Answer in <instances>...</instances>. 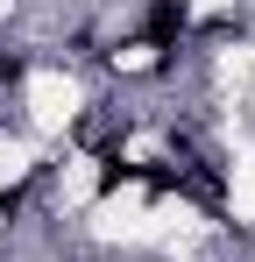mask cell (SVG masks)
<instances>
[{
	"mask_svg": "<svg viewBox=\"0 0 255 262\" xmlns=\"http://www.w3.org/2000/svg\"><path fill=\"white\" fill-rule=\"evenodd\" d=\"M22 206H29V184H7V191H0V220H14Z\"/></svg>",
	"mask_w": 255,
	"mask_h": 262,
	"instance_id": "3",
	"label": "cell"
},
{
	"mask_svg": "<svg viewBox=\"0 0 255 262\" xmlns=\"http://www.w3.org/2000/svg\"><path fill=\"white\" fill-rule=\"evenodd\" d=\"M29 78V57L22 50H0V85H22Z\"/></svg>",
	"mask_w": 255,
	"mask_h": 262,
	"instance_id": "2",
	"label": "cell"
},
{
	"mask_svg": "<svg viewBox=\"0 0 255 262\" xmlns=\"http://www.w3.org/2000/svg\"><path fill=\"white\" fill-rule=\"evenodd\" d=\"M192 29V0H149L142 7V43L149 50H177Z\"/></svg>",
	"mask_w": 255,
	"mask_h": 262,
	"instance_id": "1",
	"label": "cell"
}]
</instances>
